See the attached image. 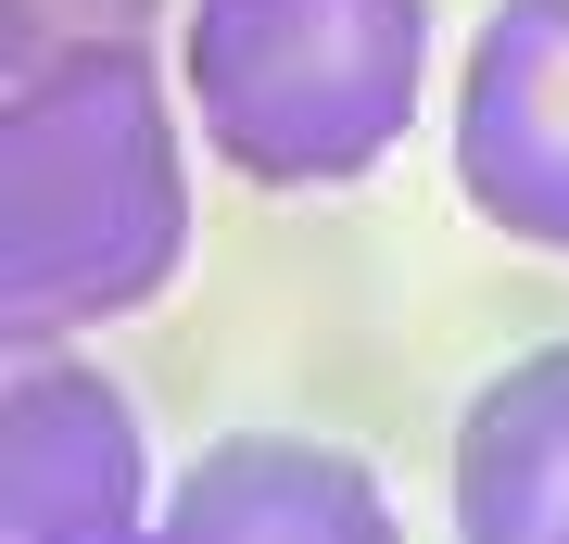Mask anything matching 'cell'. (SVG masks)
<instances>
[{"label": "cell", "instance_id": "4", "mask_svg": "<svg viewBox=\"0 0 569 544\" xmlns=\"http://www.w3.org/2000/svg\"><path fill=\"white\" fill-rule=\"evenodd\" d=\"M456 178L507 241L569 254V0H493L456 77Z\"/></svg>", "mask_w": 569, "mask_h": 544}, {"label": "cell", "instance_id": "5", "mask_svg": "<svg viewBox=\"0 0 569 544\" xmlns=\"http://www.w3.org/2000/svg\"><path fill=\"white\" fill-rule=\"evenodd\" d=\"M152 544H406L380 506V468L355 444H305V431H228L178 468Z\"/></svg>", "mask_w": 569, "mask_h": 544}, {"label": "cell", "instance_id": "7", "mask_svg": "<svg viewBox=\"0 0 569 544\" xmlns=\"http://www.w3.org/2000/svg\"><path fill=\"white\" fill-rule=\"evenodd\" d=\"M164 0H0V77H26V63H63V51H127L152 39Z\"/></svg>", "mask_w": 569, "mask_h": 544}, {"label": "cell", "instance_id": "2", "mask_svg": "<svg viewBox=\"0 0 569 544\" xmlns=\"http://www.w3.org/2000/svg\"><path fill=\"white\" fill-rule=\"evenodd\" d=\"M430 0H190L178 101L253 190H342L418 127Z\"/></svg>", "mask_w": 569, "mask_h": 544}, {"label": "cell", "instance_id": "3", "mask_svg": "<svg viewBox=\"0 0 569 544\" xmlns=\"http://www.w3.org/2000/svg\"><path fill=\"white\" fill-rule=\"evenodd\" d=\"M140 405L77 355H13L0 380V544H152Z\"/></svg>", "mask_w": 569, "mask_h": 544}, {"label": "cell", "instance_id": "6", "mask_svg": "<svg viewBox=\"0 0 569 544\" xmlns=\"http://www.w3.org/2000/svg\"><path fill=\"white\" fill-rule=\"evenodd\" d=\"M456 532L468 544H569V343L519 355L456 418Z\"/></svg>", "mask_w": 569, "mask_h": 544}, {"label": "cell", "instance_id": "1", "mask_svg": "<svg viewBox=\"0 0 569 544\" xmlns=\"http://www.w3.org/2000/svg\"><path fill=\"white\" fill-rule=\"evenodd\" d=\"M190 254V165L152 39L0 77V317L26 355L140 317Z\"/></svg>", "mask_w": 569, "mask_h": 544}]
</instances>
